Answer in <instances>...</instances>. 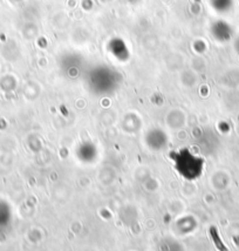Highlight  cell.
Wrapping results in <instances>:
<instances>
[{
    "mask_svg": "<svg viewBox=\"0 0 239 251\" xmlns=\"http://www.w3.org/2000/svg\"><path fill=\"white\" fill-rule=\"evenodd\" d=\"M172 158H174L176 169L185 178L193 180L201 175L203 161L191 151H187V149L175 151V153H172Z\"/></svg>",
    "mask_w": 239,
    "mask_h": 251,
    "instance_id": "cell-2",
    "label": "cell"
},
{
    "mask_svg": "<svg viewBox=\"0 0 239 251\" xmlns=\"http://www.w3.org/2000/svg\"><path fill=\"white\" fill-rule=\"evenodd\" d=\"M107 50L108 53L116 61L120 62H127L130 59V49L122 38H113L108 41L107 45Z\"/></svg>",
    "mask_w": 239,
    "mask_h": 251,
    "instance_id": "cell-3",
    "label": "cell"
},
{
    "mask_svg": "<svg viewBox=\"0 0 239 251\" xmlns=\"http://www.w3.org/2000/svg\"><path fill=\"white\" fill-rule=\"evenodd\" d=\"M121 74L114 67L104 64L92 66L85 75L88 91L101 98L114 94L121 85Z\"/></svg>",
    "mask_w": 239,
    "mask_h": 251,
    "instance_id": "cell-1",
    "label": "cell"
}]
</instances>
